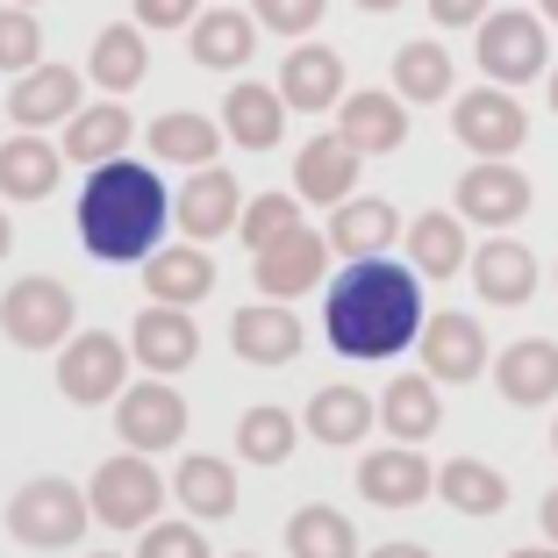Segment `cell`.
I'll use <instances>...</instances> for the list:
<instances>
[{
    "instance_id": "1",
    "label": "cell",
    "mask_w": 558,
    "mask_h": 558,
    "mask_svg": "<svg viewBox=\"0 0 558 558\" xmlns=\"http://www.w3.org/2000/svg\"><path fill=\"white\" fill-rule=\"evenodd\" d=\"M423 287L395 258H359L344 265L337 287H323L329 351H344V359H395L401 344H423Z\"/></svg>"
},
{
    "instance_id": "2",
    "label": "cell",
    "mask_w": 558,
    "mask_h": 558,
    "mask_svg": "<svg viewBox=\"0 0 558 558\" xmlns=\"http://www.w3.org/2000/svg\"><path fill=\"white\" fill-rule=\"evenodd\" d=\"M165 215H172V201H165L158 172H144L130 158H108V165H94V180L80 194V244L100 265H136L158 251Z\"/></svg>"
},
{
    "instance_id": "3",
    "label": "cell",
    "mask_w": 558,
    "mask_h": 558,
    "mask_svg": "<svg viewBox=\"0 0 558 558\" xmlns=\"http://www.w3.org/2000/svg\"><path fill=\"white\" fill-rule=\"evenodd\" d=\"M94 523V501H86L72 480H29V487L8 501V530H15L29 551H65L86 537Z\"/></svg>"
},
{
    "instance_id": "4",
    "label": "cell",
    "mask_w": 558,
    "mask_h": 558,
    "mask_svg": "<svg viewBox=\"0 0 558 558\" xmlns=\"http://www.w3.org/2000/svg\"><path fill=\"white\" fill-rule=\"evenodd\" d=\"M473 58H480V72H487L494 86H530L544 72V58H551V50H544V22L523 15V8H501V15L480 22Z\"/></svg>"
},
{
    "instance_id": "5",
    "label": "cell",
    "mask_w": 558,
    "mask_h": 558,
    "mask_svg": "<svg viewBox=\"0 0 558 558\" xmlns=\"http://www.w3.org/2000/svg\"><path fill=\"white\" fill-rule=\"evenodd\" d=\"M72 329V287H58V279H22V287H8V301H0V337L15 351H50L65 344Z\"/></svg>"
},
{
    "instance_id": "6",
    "label": "cell",
    "mask_w": 558,
    "mask_h": 558,
    "mask_svg": "<svg viewBox=\"0 0 558 558\" xmlns=\"http://www.w3.org/2000/svg\"><path fill=\"white\" fill-rule=\"evenodd\" d=\"M130 359H136V351L122 344V337H108V329H86V337H72V344H65V359H58V395L80 401V409L130 395V387H122Z\"/></svg>"
},
{
    "instance_id": "7",
    "label": "cell",
    "mask_w": 558,
    "mask_h": 558,
    "mask_svg": "<svg viewBox=\"0 0 558 558\" xmlns=\"http://www.w3.org/2000/svg\"><path fill=\"white\" fill-rule=\"evenodd\" d=\"M94 501V523L108 530H150L158 523V501H165V480L150 473V459H108L86 487Z\"/></svg>"
},
{
    "instance_id": "8",
    "label": "cell",
    "mask_w": 558,
    "mask_h": 558,
    "mask_svg": "<svg viewBox=\"0 0 558 558\" xmlns=\"http://www.w3.org/2000/svg\"><path fill=\"white\" fill-rule=\"evenodd\" d=\"M451 136H459L473 158H509L515 144L530 136V116L509 86H473V94L451 108Z\"/></svg>"
},
{
    "instance_id": "9",
    "label": "cell",
    "mask_w": 558,
    "mask_h": 558,
    "mask_svg": "<svg viewBox=\"0 0 558 558\" xmlns=\"http://www.w3.org/2000/svg\"><path fill=\"white\" fill-rule=\"evenodd\" d=\"M459 215L480 230H509L530 215V180L509 158H480L473 172H459Z\"/></svg>"
},
{
    "instance_id": "10",
    "label": "cell",
    "mask_w": 558,
    "mask_h": 558,
    "mask_svg": "<svg viewBox=\"0 0 558 558\" xmlns=\"http://www.w3.org/2000/svg\"><path fill=\"white\" fill-rule=\"evenodd\" d=\"M323 272H329V236L308 230V222H301L294 236H279L272 251H258V265H251V279H258L272 301H294V294H308V287H323Z\"/></svg>"
},
{
    "instance_id": "11",
    "label": "cell",
    "mask_w": 558,
    "mask_h": 558,
    "mask_svg": "<svg viewBox=\"0 0 558 558\" xmlns=\"http://www.w3.org/2000/svg\"><path fill=\"white\" fill-rule=\"evenodd\" d=\"M116 423H122V444L130 451H172L186 437V401L165 387V379H144L116 401Z\"/></svg>"
},
{
    "instance_id": "12",
    "label": "cell",
    "mask_w": 558,
    "mask_h": 558,
    "mask_svg": "<svg viewBox=\"0 0 558 558\" xmlns=\"http://www.w3.org/2000/svg\"><path fill=\"white\" fill-rule=\"evenodd\" d=\"M251 201L236 194V172H215V165H201L194 180L180 186V230L186 244H208V236H230L236 222H244Z\"/></svg>"
},
{
    "instance_id": "13",
    "label": "cell",
    "mask_w": 558,
    "mask_h": 558,
    "mask_svg": "<svg viewBox=\"0 0 558 558\" xmlns=\"http://www.w3.org/2000/svg\"><path fill=\"white\" fill-rule=\"evenodd\" d=\"M359 494L373 509H415L423 494H437L429 459H415V444H387L373 459H359Z\"/></svg>"
},
{
    "instance_id": "14",
    "label": "cell",
    "mask_w": 558,
    "mask_h": 558,
    "mask_svg": "<svg viewBox=\"0 0 558 558\" xmlns=\"http://www.w3.org/2000/svg\"><path fill=\"white\" fill-rule=\"evenodd\" d=\"M230 344L244 365H294L301 359V315L279 308V301H258V308H236L230 315Z\"/></svg>"
},
{
    "instance_id": "15",
    "label": "cell",
    "mask_w": 558,
    "mask_h": 558,
    "mask_svg": "<svg viewBox=\"0 0 558 558\" xmlns=\"http://www.w3.org/2000/svg\"><path fill=\"white\" fill-rule=\"evenodd\" d=\"M423 373L451 379V387L487 373V337H480L473 315H429L423 323Z\"/></svg>"
},
{
    "instance_id": "16",
    "label": "cell",
    "mask_w": 558,
    "mask_h": 558,
    "mask_svg": "<svg viewBox=\"0 0 558 558\" xmlns=\"http://www.w3.org/2000/svg\"><path fill=\"white\" fill-rule=\"evenodd\" d=\"M337 136H344L359 158H387V150H401V136H409V100L401 94H351L344 108H337Z\"/></svg>"
},
{
    "instance_id": "17",
    "label": "cell",
    "mask_w": 558,
    "mask_h": 558,
    "mask_svg": "<svg viewBox=\"0 0 558 558\" xmlns=\"http://www.w3.org/2000/svg\"><path fill=\"white\" fill-rule=\"evenodd\" d=\"M351 186H359V150L344 144V136H315V144H301L294 158V194L315 201V208H344Z\"/></svg>"
},
{
    "instance_id": "18",
    "label": "cell",
    "mask_w": 558,
    "mask_h": 558,
    "mask_svg": "<svg viewBox=\"0 0 558 558\" xmlns=\"http://www.w3.org/2000/svg\"><path fill=\"white\" fill-rule=\"evenodd\" d=\"M130 351L150 365V373H186L194 351H201V329H194V315H186V308L150 301V308L136 315V329H130Z\"/></svg>"
},
{
    "instance_id": "19",
    "label": "cell",
    "mask_w": 558,
    "mask_h": 558,
    "mask_svg": "<svg viewBox=\"0 0 558 558\" xmlns=\"http://www.w3.org/2000/svg\"><path fill=\"white\" fill-rule=\"evenodd\" d=\"M395 236H409V230H401V215H395V201H344V208H329V251H337L344 265L387 258Z\"/></svg>"
},
{
    "instance_id": "20",
    "label": "cell",
    "mask_w": 558,
    "mask_h": 558,
    "mask_svg": "<svg viewBox=\"0 0 558 558\" xmlns=\"http://www.w3.org/2000/svg\"><path fill=\"white\" fill-rule=\"evenodd\" d=\"M494 387H501V401H515V409H544V401L558 395V344L551 337L509 344L494 359Z\"/></svg>"
},
{
    "instance_id": "21",
    "label": "cell",
    "mask_w": 558,
    "mask_h": 558,
    "mask_svg": "<svg viewBox=\"0 0 558 558\" xmlns=\"http://www.w3.org/2000/svg\"><path fill=\"white\" fill-rule=\"evenodd\" d=\"M8 116H15L22 130L72 122V116H80V72H72V65H36V72H22L15 94H8Z\"/></svg>"
},
{
    "instance_id": "22",
    "label": "cell",
    "mask_w": 558,
    "mask_h": 558,
    "mask_svg": "<svg viewBox=\"0 0 558 558\" xmlns=\"http://www.w3.org/2000/svg\"><path fill=\"white\" fill-rule=\"evenodd\" d=\"M279 94H287V108L294 116H323V108H337L344 100V58L323 44H301L287 65H279Z\"/></svg>"
},
{
    "instance_id": "23",
    "label": "cell",
    "mask_w": 558,
    "mask_h": 558,
    "mask_svg": "<svg viewBox=\"0 0 558 558\" xmlns=\"http://www.w3.org/2000/svg\"><path fill=\"white\" fill-rule=\"evenodd\" d=\"M473 287L494 301V308H523L537 294V258H530L515 236H487L473 251Z\"/></svg>"
},
{
    "instance_id": "24",
    "label": "cell",
    "mask_w": 558,
    "mask_h": 558,
    "mask_svg": "<svg viewBox=\"0 0 558 558\" xmlns=\"http://www.w3.org/2000/svg\"><path fill=\"white\" fill-rule=\"evenodd\" d=\"M208 287H215V258H208L201 244L150 251V258H144V294H150V301H165V308H194Z\"/></svg>"
},
{
    "instance_id": "25",
    "label": "cell",
    "mask_w": 558,
    "mask_h": 558,
    "mask_svg": "<svg viewBox=\"0 0 558 558\" xmlns=\"http://www.w3.org/2000/svg\"><path fill=\"white\" fill-rule=\"evenodd\" d=\"M222 130H230L244 150H272L279 130H287V94H279V86L236 80L230 94H222Z\"/></svg>"
},
{
    "instance_id": "26",
    "label": "cell",
    "mask_w": 558,
    "mask_h": 558,
    "mask_svg": "<svg viewBox=\"0 0 558 558\" xmlns=\"http://www.w3.org/2000/svg\"><path fill=\"white\" fill-rule=\"evenodd\" d=\"M379 423H387V437H395V444H423V437H437V423H444L437 379H429V373H401L395 387L379 395Z\"/></svg>"
},
{
    "instance_id": "27",
    "label": "cell",
    "mask_w": 558,
    "mask_h": 558,
    "mask_svg": "<svg viewBox=\"0 0 558 558\" xmlns=\"http://www.w3.org/2000/svg\"><path fill=\"white\" fill-rule=\"evenodd\" d=\"M58 172H65V158H58V144H44L36 130H22V136L0 144V194L8 201H44L50 186H58Z\"/></svg>"
},
{
    "instance_id": "28",
    "label": "cell",
    "mask_w": 558,
    "mask_h": 558,
    "mask_svg": "<svg viewBox=\"0 0 558 558\" xmlns=\"http://www.w3.org/2000/svg\"><path fill=\"white\" fill-rule=\"evenodd\" d=\"M251 50H258V15L208 8V15L194 22V65H208V72H244Z\"/></svg>"
},
{
    "instance_id": "29",
    "label": "cell",
    "mask_w": 558,
    "mask_h": 558,
    "mask_svg": "<svg viewBox=\"0 0 558 558\" xmlns=\"http://www.w3.org/2000/svg\"><path fill=\"white\" fill-rule=\"evenodd\" d=\"M437 494H444V509H451V515H473V523H487V515L509 509V480L494 473L487 459H451L437 473Z\"/></svg>"
},
{
    "instance_id": "30",
    "label": "cell",
    "mask_w": 558,
    "mask_h": 558,
    "mask_svg": "<svg viewBox=\"0 0 558 558\" xmlns=\"http://www.w3.org/2000/svg\"><path fill=\"white\" fill-rule=\"evenodd\" d=\"M222 122H208V116H186V108H172V116H158L150 122V158L158 165H215V150H222Z\"/></svg>"
},
{
    "instance_id": "31",
    "label": "cell",
    "mask_w": 558,
    "mask_h": 558,
    "mask_svg": "<svg viewBox=\"0 0 558 558\" xmlns=\"http://www.w3.org/2000/svg\"><path fill=\"white\" fill-rule=\"evenodd\" d=\"M130 150V116H122V100H100V108H80L65 122V158L72 165H108Z\"/></svg>"
},
{
    "instance_id": "32",
    "label": "cell",
    "mask_w": 558,
    "mask_h": 558,
    "mask_svg": "<svg viewBox=\"0 0 558 558\" xmlns=\"http://www.w3.org/2000/svg\"><path fill=\"white\" fill-rule=\"evenodd\" d=\"M409 265L423 279H451L465 265V222L459 215H444V208H429V215H415L409 222Z\"/></svg>"
},
{
    "instance_id": "33",
    "label": "cell",
    "mask_w": 558,
    "mask_h": 558,
    "mask_svg": "<svg viewBox=\"0 0 558 558\" xmlns=\"http://www.w3.org/2000/svg\"><path fill=\"white\" fill-rule=\"evenodd\" d=\"M373 423H379V409L359 395V387H323V395L308 401V423L301 429H308L315 444H359Z\"/></svg>"
},
{
    "instance_id": "34",
    "label": "cell",
    "mask_w": 558,
    "mask_h": 558,
    "mask_svg": "<svg viewBox=\"0 0 558 558\" xmlns=\"http://www.w3.org/2000/svg\"><path fill=\"white\" fill-rule=\"evenodd\" d=\"M180 509L201 515V523L236 515V473H230V459H180Z\"/></svg>"
},
{
    "instance_id": "35",
    "label": "cell",
    "mask_w": 558,
    "mask_h": 558,
    "mask_svg": "<svg viewBox=\"0 0 558 558\" xmlns=\"http://www.w3.org/2000/svg\"><path fill=\"white\" fill-rule=\"evenodd\" d=\"M144 65H150V50H144V29H136V22H116V29L94 36V80L108 86V94H130V86L144 80Z\"/></svg>"
},
{
    "instance_id": "36",
    "label": "cell",
    "mask_w": 558,
    "mask_h": 558,
    "mask_svg": "<svg viewBox=\"0 0 558 558\" xmlns=\"http://www.w3.org/2000/svg\"><path fill=\"white\" fill-rule=\"evenodd\" d=\"M395 94L409 100V108L451 94V58H444V44H401L395 50Z\"/></svg>"
},
{
    "instance_id": "37",
    "label": "cell",
    "mask_w": 558,
    "mask_h": 558,
    "mask_svg": "<svg viewBox=\"0 0 558 558\" xmlns=\"http://www.w3.org/2000/svg\"><path fill=\"white\" fill-rule=\"evenodd\" d=\"M287 551L294 558H359V530L337 509H301L287 523Z\"/></svg>"
},
{
    "instance_id": "38",
    "label": "cell",
    "mask_w": 558,
    "mask_h": 558,
    "mask_svg": "<svg viewBox=\"0 0 558 558\" xmlns=\"http://www.w3.org/2000/svg\"><path fill=\"white\" fill-rule=\"evenodd\" d=\"M236 451H244L251 465H279V459H294V415L272 409V401L244 409V423H236Z\"/></svg>"
},
{
    "instance_id": "39",
    "label": "cell",
    "mask_w": 558,
    "mask_h": 558,
    "mask_svg": "<svg viewBox=\"0 0 558 558\" xmlns=\"http://www.w3.org/2000/svg\"><path fill=\"white\" fill-rule=\"evenodd\" d=\"M301 230V194H258L244 208V222H236V236H244L251 251H272L279 236Z\"/></svg>"
},
{
    "instance_id": "40",
    "label": "cell",
    "mask_w": 558,
    "mask_h": 558,
    "mask_svg": "<svg viewBox=\"0 0 558 558\" xmlns=\"http://www.w3.org/2000/svg\"><path fill=\"white\" fill-rule=\"evenodd\" d=\"M36 58H44V29H36V15L0 0V72H36Z\"/></svg>"
},
{
    "instance_id": "41",
    "label": "cell",
    "mask_w": 558,
    "mask_h": 558,
    "mask_svg": "<svg viewBox=\"0 0 558 558\" xmlns=\"http://www.w3.org/2000/svg\"><path fill=\"white\" fill-rule=\"evenodd\" d=\"M251 15H258V29H279L294 44V36H308L323 22V0H251Z\"/></svg>"
},
{
    "instance_id": "42",
    "label": "cell",
    "mask_w": 558,
    "mask_h": 558,
    "mask_svg": "<svg viewBox=\"0 0 558 558\" xmlns=\"http://www.w3.org/2000/svg\"><path fill=\"white\" fill-rule=\"evenodd\" d=\"M136 558H208V537H201V523H150Z\"/></svg>"
},
{
    "instance_id": "43",
    "label": "cell",
    "mask_w": 558,
    "mask_h": 558,
    "mask_svg": "<svg viewBox=\"0 0 558 558\" xmlns=\"http://www.w3.org/2000/svg\"><path fill=\"white\" fill-rule=\"evenodd\" d=\"M201 22V0H136V29H180Z\"/></svg>"
},
{
    "instance_id": "44",
    "label": "cell",
    "mask_w": 558,
    "mask_h": 558,
    "mask_svg": "<svg viewBox=\"0 0 558 558\" xmlns=\"http://www.w3.org/2000/svg\"><path fill=\"white\" fill-rule=\"evenodd\" d=\"M437 29H465V22H487V0H429Z\"/></svg>"
},
{
    "instance_id": "45",
    "label": "cell",
    "mask_w": 558,
    "mask_h": 558,
    "mask_svg": "<svg viewBox=\"0 0 558 558\" xmlns=\"http://www.w3.org/2000/svg\"><path fill=\"white\" fill-rule=\"evenodd\" d=\"M537 515H544V537H551V544H558V487H551V494H544V509H537Z\"/></svg>"
},
{
    "instance_id": "46",
    "label": "cell",
    "mask_w": 558,
    "mask_h": 558,
    "mask_svg": "<svg viewBox=\"0 0 558 558\" xmlns=\"http://www.w3.org/2000/svg\"><path fill=\"white\" fill-rule=\"evenodd\" d=\"M373 558H429V551H423V544H379Z\"/></svg>"
},
{
    "instance_id": "47",
    "label": "cell",
    "mask_w": 558,
    "mask_h": 558,
    "mask_svg": "<svg viewBox=\"0 0 558 558\" xmlns=\"http://www.w3.org/2000/svg\"><path fill=\"white\" fill-rule=\"evenodd\" d=\"M509 558H558V544H523V551H509Z\"/></svg>"
},
{
    "instance_id": "48",
    "label": "cell",
    "mask_w": 558,
    "mask_h": 558,
    "mask_svg": "<svg viewBox=\"0 0 558 558\" xmlns=\"http://www.w3.org/2000/svg\"><path fill=\"white\" fill-rule=\"evenodd\" d=\"M8 251H15V222H8V215H0V258H8Z\"/></svg>"
},
{
    "instance_id": "49",
    "label": "cell",
    "mask_w": 558,
    "mask_h": 558,
    "mask_svg": "<svg viewBox=\"0 0 558 558\" xmlns=\"http://www.w3.org/2000/svg\"><path fill=\"white\" fill-rule=\"evenodd\" d=\"M359 8H373V15H387V8H401V0H359Z\"/></svg>"
},
{
    "instance_id": "50",
    "label": "cell",
    "mask_w": 558,
    "mask_h": 558,
    "mask_svg": "<svg viewBox=\"0 0 558 558\" xmlns=\"http://www.w3.org/2000/svg\"><path fill=\"white\" fill-rule=\"evenodd\" d=\"M544 22H558V0H544Z\"/></svg>"
},
{
    "instance_id": "51",
    "label": "cell",
    "mask_w": 558,
    "mask_h": 558,
    "mask_svg": "<svg viewBox=\"0 0 558 558\" xmlns=\"http://www.w3.org/2000/svg\"><path fill=\"white\" fill-rule=\"evenodd\" d=\"M551 116H558V72H551Z\"/></svg>"
},
{
    "instance_id": "52",
    "label": "cell",
    "mask_w": 558,
    "mask_h": 558,
    "mask_svg": "<svg viewBox=\"0 0 558 558\" xmlns=\"http://www.w3.org/2000/svg\"><path fill=\"white\" fill-rule=\"evenodd\" d=\"M551 451H558V423H551Z\"/></svg>"
},
{
    "instance_id": "53",
    "label": "cell",
    "mask_w": 558,
    "mask_h": 558,
    "mask_svg": "<svg viewBox=\"0 0 558 558\" xmlns=\"http://www.w3.org/2000/svg\"><path fill=\"white\" fill-rule=\"evenodd\" d=\"M94 558H122V551H94Z\"/></svg>"
},
{
    "instance_id": "54",
    "label": "cell",
    "mask_w": 558,
    "mask_h": 558,
    "mask_svg": "<svg viewBox=\"0 0 558 558\" xmlns=\"http://www.w3.org/2000/svg\"><path fill=\"white\" fill-rule=\"evenodd\" d=\"M8 8H29V0H8Z\"/></svg>"
},
{
    "instance_id": "55",
    "label": "cell",
    "mask_w": 558,
    "mask_h": 558,
    "mask_svg": "<svg viewBox=\"0 0 558 558\" xmlns=\"http://www.w3.org/2000/svg\"><path fill=\"white\" fill-rule=\"evenodd\" d=\"M236 558H251V551H236Z\"/></svg>"
}]
</instances>
